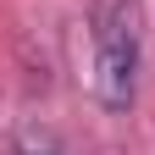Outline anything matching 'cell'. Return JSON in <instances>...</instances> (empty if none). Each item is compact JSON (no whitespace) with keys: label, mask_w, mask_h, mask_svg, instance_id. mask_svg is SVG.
Listing matches in <instances>:
<instances>
[{"label":"cell","mask_w":155,"mask_h":155,"mask_svg":"<svg viewBox=\"0 0 155 155\" xmlns=\"http://www.w3.org/2000/svg\"><path fill=\"white\" fill-rule=\"evenodd\" d=\"M94 94L105 111H127L139 94V6L111 0L94 22Z\"/></svg>","instance_id":"1"}]
</instances>
